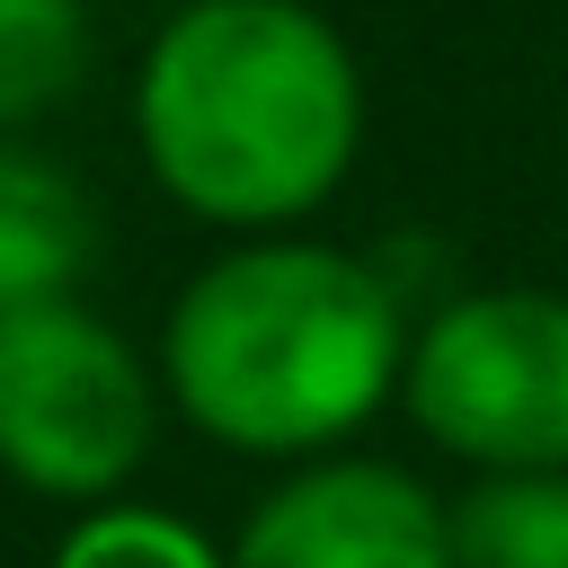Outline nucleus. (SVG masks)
I'll use <instances>...</instances> for the list:
<instances>
[{"label":"nucleus","instance_id":"obj_1","mask_svg":"<svg viewBox=\"0 0 568 568\" xmlns=\"http://www.w3.org/2000/svg\"><path fill=\"white\" fill-rule=\"evenodd\" d=\"M142 151L160 186L213 222L311 213L364 133V89L302 0H195L142 62Z\"/></svg>","mask_w":568,"mask_h":568},{"label":"nucleus","instance_id":"obj_2","mask_svg":"<svg viewBox=\"0 0 568 568\" xmlns=\"http://www.w3.org/2000/svg\"><path fill=\"white\" fill-rule=\"evenodd\" d=\"M399 346V302L364 257L337 248H240L169 311V382L186 417L248 453H302L373 417Z\"/></svg>","mask_w":568,"mask_h":568},{"label":"nucleus","instance_id":"obj_3","mask_svg":"<svg viewBox=\"0 0 568 568\" xmlns=\"http://www.w3.org/2000/svg\"><path fill=\"white\" fill-rule=\"evenodd\" d=\"M408 408L488 470H568V302L462 293L408 346Z\"/></svg>","mask_w":568,"mask_h":568},{"label":"nucleus","instance_id":"obj_4","mask_svg":"<svg viewBox=\"0 0 568 568\" xmlns=\"http://www.w3.org/2000/svg\"><path fill=\"white\" fill-rule=\"evenodd\" d=\"M151 453V382L80 302L0 311V462L27 488L98 497Z\"/></svg>","mask_w":568,"mask_h":568},{"label":"nucleus","instance_id":"obj_5","mask_svg":"<svg viewBox=\"0 0 568 568\" xmlns=\"http://www.w3.org/2000/svg\"><path fill=\"white\" fill-rule=\"evenodd\" d=\"M231 568H453V515L390 462H328L248 515Z\"/></svg>","mask_w":568,"mask_h":568},{"label":"nucleus","instance_id":"obj_6","mask_svg":"<svg viewBox=\"0 0 568 568\" xmlns=\"http://www.w3.org/2000/svg\"><path fill=\"white\" fill-rule=\"evenodd\" d=\"M98 257V213L80 178L36 151H0V311H44Z\"/></svg>","mask_w":568,"mask_h":568},{"label":"nucleus","instance_id":"obj_7","mask_svg":"<svg viewBox=\"0 0 568 568\" xmlns=\"http://www.w3.org/2000/svg\"><path fill=\"white\" fill-rule=\"evenodd\" d=\"M453 568H568V470H488L453 506Z\"/></svg>","mask_w":568,"mask_h":568},{"label":"nucleus","instance_id":"obj_8","mask_svg":"<svg viewBox=\"0 0 568 568\" xmlns=\"http://www.w3.org/2000/svg\"><path fill=\"white\" fill-rule=\"evenodd\" d=\"M89 62L80 0H0V124L53 106Z\"/></svg>","mask_w":568,"mask_h":568},{"label":"nucleus","instance_id":"obj_9","mask_svg":"<svg viewBox=\"0 0 568 568\" xmlns=\"http://www.w3.org/2000/svg\"><path fill=\"white\" fill-rule=\"evenodd\" d=\"M53 568H231V559H213L186 524H169L151 506H106L53 550Z\"/></svg>","mask_w":568,"mask_h":568}]
</instances>
